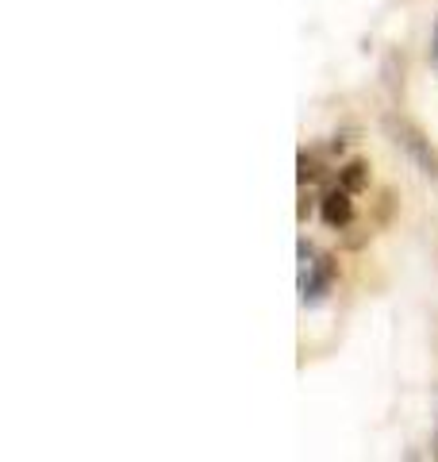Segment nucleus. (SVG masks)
<instances>
[{"mask_svg":"<svg viewBox=\"0 0 438 462\" xmlns=\"http://www.w3.org/2000/svg\"><path fill=\"white\" fill-rule=\"evenodd\" d=\"M385 132H388V139L397 143V147L412 158V162L427 173V178H438V151L431 147V139L419 132V127L407 120V116H397V112H388L385 116Z\"/></svg>","mask_w":438,"mask_h":462,"instance_id":"f257e3e1","label":"nucleus"},{"mask_svg":"<svg viewBox=\"0 0 438 462\" xmlns=\"http://www.w3.org/2000/svg\"><path fill=\"white\" fill-rule=\"evenodd\" d=\"M334 273H339L334 258L315 254L308 243H300V297H304V305H315V300H324L331 293Z\"/></svg>","mask_w":438,"mask_h":462,"instance_id":"f03ea898","label":"nucleus"},{"mask_svg":"<svg viewBox=\"0 0 438 462\" xmlns=\"http://www.w3.org/2000/svg\"><path fill=\"white\" fill-rule=\"evenodd\" d=\"M319 220H324L327 227H346L350 220H354V200H350V189H331L324 193V200H319Z\"/></svg>","mask_w":438,"mask_h":462,"instance_id":"7ed1b4c3","label":"nucleus"},{"mask_svg":"<svg viewBox=\"0 0 438 462\" xmlns=\"http://www.w3.org/2000/svg\"><path fill=\"white\" fill-rule=\"evenodd\" d=\"M365 170H370L365 162H350L346 170H339V185H342V189H350V193L365 189V181H370V178H365Z\"/></svg>","mask_w":438,"mask_h":462,"instance_id":"20e7f679","label":"nucleus"},{"mask_svg":"<svg viewBox=\"0 0 438 462\" xmlns=\"http://www.w3.org/2000/svg\"><path fill=\"white\" fill-rule=\"evenodd\" d=\"M434 54H438V27H434Z\"/></svg>","mask_w":438,"mask_h":462,"instance_id":"39448f33","label":"nucleus"}]
</instances>
